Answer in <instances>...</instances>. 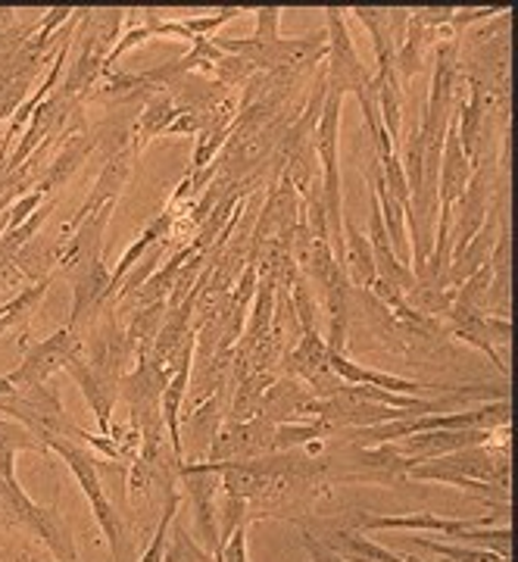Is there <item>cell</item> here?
Here are the masks:
<instances>
[{
    "mask_svg": "<svg viewBox=\"0 0 518 562\" xmlns=\"http://www.w3.org/2000/svg\"><path fill=\"white\" fill-rule=\"evenodd\" d=\"M409 482H438L462 487L475 494L481 503L499 509V501L509 503V447L497 443L465 447L438 460L416 462L406 475Z\"/></svg>",
    "mask_w": 518,
    "mask_h": 562,
    "instance_id": "cell-1",
    "label": "cell"
},
{
    "mask_svg": "<svg viewBox=\"0 0 518 562\" xmlns=\"http://www.w3.org/2000/svg\"><path fill=\"white\" fill-rule=\"evenodd\" d=\"M13 460H16L13 450H0V503H3L13 528H25L29 535H35L57 562H79V547H76V538L63 519V513L57 506L35 503L25 494V487L16 479Z\"/></svg>",
    "mask_w": 518,
    "mask_h": 562,
    "instance_id": "cell-2",
    "label": "cell"
},
{
    "mask_svg": "<svg viewBox=\"0 0 518 562\" xmlns=\"http://www.w3.org/2000/svg\"><path fill=\"white\" fill-rule=\"evenodd\" d=\"M340 106L344 98L328 91L322 103L319 125H316V157H319L322 201L328 216V238L331 254L344 269V191H340Z\"/></svg>",
    "mask_w": 518,
    "mask_h": 562,
    "instance_id": "cell-3",
    "label": "cell"
},
{
    "mask_svg": "<svg viewBox=\"0 0 518 562\" xmlns=\"http://www.w3.org/2000/svg\"><path fill=\"white\" fill-rule=\"evenodd\" d=\"M44 447H47V453H57V457L69 465V472L76 475L81 494H85L88 503H91V513H94L100 531H103V538H106V547H110L113 560L116 562L125 560V525H122V516L113 509V503H110L106 491H103V482H100L103 460L94 457V453L79 441L50 438Z\"/></svg>",
    "mask_w": 518,
    "mask_h": 562,
    "instance_id": "cell-4",
    "label": "cell"
},
{
    "mask_svg": "<svg viewBox=\"0 0 518 562\" xmlns=\"http://www.w3.org/2000/svg\"><path fill=\"white\" fill-rule=\"evenodd\" d=\"M0 416L25 425L41 443H47L50 438L81 443V431H85V428H79L76 422L66 416L60 391L54 387V382L35 384L29 391L0 397Z\"/></svg>",
    "mask_w": 518,
    "mask_h": 562,
    "instance_id": "cell-5",
    "label": "cell"
},
{
    "mask_svg": "<svg viewBox=\"0 0 518 562\" xmlns=\"http://www.w3.org/2000/svg\"><path fill=\"white\" fill-rule=\"evenodd\" d=\"M325 35H328V47H325V57L328 63L322 66L325 69V85L328 91L335 94H365L372 85H375V76L365 69V63L359 60L357 44L350 38V29H347V20H344V10L340 7H328L325 10Z\"/></svg>",
    "mask_w": 518,
    "mask_h": 562,
    "instance_id": "cell-6",
    "label": "cell"
},
{
    "mask_svg": "<svg viewBox=\"0 0 518 562\" xmlns=\"http://www.w3.org/2000/svg\"><path fill=\"white\" fill-rule=\"evenodd\" d=\"M81 350V338L76 328H69V325H63L60 331H54L47 341L32 344L22 350V362L13 369V372H7V375H0V397H7V394H20V391H29V387H35V384L50 382L60 369H66V362L72 353H79Z\"/></svg>",
    "mask_w": 518,
    "mask_h": 562,
    "instance_id": "cell-7",
    "label": "cell"
},
{
    "mask_svg": "<svg viewBox=\"0 0 518 562\" xmlns=\"http://www.w3.org/2000/svg\"><path fill=\"white\" fill-rule=\"evenodd\" d=\"M497 194V157L475 162L472 181L465 188V194L453 206V222H450V262L469 247V241L481 232V225L487 220V210Z\"/></svg>",
    "mask_w": 518,
    "mask_h": 562,
    "instance_id": "cell-8",
    "label": "cell"
},
{
    "mask_svg": "<svg viewBox=\"0 0 518 562\" xmlns=\"http://www.w3.org/2000/svg\"><path fill=\"white\" fill-rule=\"evenodd\" d=\"M179 484L184 487L188 501L194 506V528H198L200 547L206 553H219V509H216V497H219L222 479L219 472L210 462H184L179 469Z\"/></svg>",
    "mask_w": 518,
    "mask_h": 562,
    "instance_id": "cell-9",
    "label": "cell"
},
{
    "mask_svg": "<svg viewBox=\"0 0 518 562\" xmlns=\"http://www.w3.org/2000/svg\"><path fill=\"white\" fill-rule=\"evenodd\" d=\"M275 443V425L266 419L250 422H222L219 435L213 438L206 460L200 462H240V460H257L272 453Z\"/></svg>",
    "mask_w": 518,
    "mask_h": 562,
    "instance_id": "cell-10",
    "label": "cell"
},
{
    "mask_svg": "<svg viewBox=\"0 0 518 562\" xmlns=\"http://www.w3.org/2000/svg\"><path fill=\"white\" fill-rule=\"evenodd\" d=\"M284 366H288V379L306 382L316 397H328L344 384L328 366V344L319 331H303L300 341L284 353Z\"/></svg>",
    "mask_w": 518,
    "mask_h": 562,
    "instance_id": "cell-11",
    "label": "cell"
},
{
    "mask_svg": "<svg viewBox=\"0 0 518 562\" xmlns=\"http://www.w3.org/2000/svg\"><path fill=\"white\" fill-rule=\"evenodd\" d=\"M135 160H138V157L132 154V147H122L120 154H113L110 160L103 162V169H100V176L98 181H94V188H91V194L85 198V203L79 206V213L63 225L60 235H57V241H54L57 257H60V247L69 241V235H72V228L79 225V220H85L88 213H94V210L106 206V203H120L122 191H125V184H128V179H132V166H135Z\"/></svg>",
    "mask_w": 518,
    "mask_h": 562,
    "instance_id": "cell-12",
    "label": "cell"
},
{
    "mask_svg": "<svg viewBox=\"0 0 518 562\" xmlns=\"http://www.w3.org/2000/svg\"><path fill=\"white\" fill-rule=\"evenodd\" d=\"M350 457H353L357 472H347L344 475L347 482H375L387 484V487L409 482L406 475L413 469V460H406L399 453L397 443H375V447H353L350 443Z\"/></svg>",
    "mask_w": 518,
    "mask_h": 562,
    "instance_id": "cell-13",
    "label": "cell"
},
{
    "mask_svg": "<svg viewBox=\"0 0 518 562\" xmlns=\"http://www.w3.org/2000/svg\"><path fill=\"white\" fill-rule=\"evenodd\" d=\"M359 531H438L453 538L450 543L462 541L465 531L472 528H491V519H440L435 513H406V516H357Z\"/></svg>",
    "mask_w": 518,
    "mask_h": 562,
    "instance_id": "cell-14",
    "label": "cell"
},
{
    "mask_svg": "<svg viewBox=\"0 0 518 562\" xmlns=\"http://www.w3.org/2000/svg\"><path fill=\"white\" fill-rule=\"evenodd\" d=\"M63 372H69L72 375V382L81 387V397L88 401L91 406V413H94V419H98L100 428V438H110V428H113V406L120 401V384L122 382H110V379H103L98 375L88 360H85V347H81L79 353H72L69 362H66V369Z\"/></svg>",
    "mask_w": 518,
    "mask_h": 562,
    "instance_id": "cell-15",
    "label": "cell"
},
{
    "mask_svg": "<svg viewBox=\"0 0 518 562\" xmlns=\"http://www.w3.org/2000/svg\"><path fill=\"white\" fill-rule=\"evenodd\" d=\"M116 203H106L94 213H88L85 220H79V225L72 228L69 241L60 247V257H57V272L63 276H72L76 269H81L85 262H91L94 257L103 254V232L110 225V216H113Z\"/></svg>",
    "mask_w": 518,
    "mask_h": 562,
    "instance_id": "cell-16",
    "label": "cell"
},
{
    "mask_svg": "<svg viewBox=\"0 0 518 562\" xmlns=\"http://www.w3.org/2000/svg\"><path fill=\"white\" fill-rule=\"evenodd\" d=\"M106 288H110V269L103 262V254L85 262L72 272V313H69V328H85L88 322L100 316L106 306Z\"/></svg>",
    "mask_w": 518,
    "mask_h": 562,
    "instance_id": "cell-17",
    "label": "cell"
},
{
    "mask_svg": "<svg viewBox=\"0 0 518 562\" xmlns=\"http://www.w3.org/2000/svg\"><path fill=\"white\" fill-rule=\"evenodd\" d=\"M497 441V431H484V428H457V431H425V435H413V438H403L394 441L399 447V453L406 460L425 462L447 457V453H457L465 447H481V443Z\"/></svg>",
    "mask_w": 518,
    "mask_h": 562,
    "instance_id": "cell-18",
    "label": "cell"
},
{
    "mask_svg": "<svg viewBox=\"0 0 518 562\" xmlns=\"http://www.w3.org/2000/svg\"><path fill=\"white\" fill-rule=\"evenodd\" d=\"M328 366L344 384H365V387L391 391V394H399V397H428V391L438 387L431 382H409V379H399V375H391V372L369 369L362 362L350 360L347 353H331V350H328Z\"/></svg>",
    "mask_w": 518,
    "mask_h": 562,
    "instance_id": "cell-19",
    "label": "cell"
},
{
    "mask_svg": "<svg viewBox=\"0 0 518 562\" xmlns=\"http://www.w3.org/2000/svg\"><path fill=\"white\" fill-rule=\"evenodd\" d=\"M222 422H225V391L206 397L194 409H181V450L188 453V447H194V453H198V460L191 462L206 460V450H210L213 438L219 435Z\"/></svg>",
    "mask_w": 518,
    "mask_h": 562,
    "instance_id": "cell-20",
    "label": "cell"
},
{
    "mask_svg": "<svg viewBox=\"0 0 518 562\" xmlns=\"http://www.w3.org/2000/svg\"><path fill=\"white\" fill-rule=\"evenodd\" d=\"M50 284H54V276L38 281V284L22 288L16 297H10L7 303H0V341H7L10 335H22L20 338L22 350L29 347V325H32V316L38 313L41 301L47 297Z\"/></svg>",
    "mask_w": 518,
    "mask_h": 562,
    "instance_id": "cell-21",
    "label": "cell"
},
{
    "mask_svg": "<svg viewBox=\"0 0 518 562\" xmlns=\"http://www.w3.org/2000/svg\"><path fill=\"white\" fill-rule=\"evenodd\" d=\"M176 120H179V103L172 101L169 91L150 98V101L140 106V113L135 116V122H132V128H128V147H132V154L138 157L150 140L166 135L169 125Z\"/></svg>",
    "mask_w": 518,
    "mask_h": 562,
    "instance_id": "cell-22",
    "label": "cell"
},
{
    "mask_svg": "<svg viewBox=\"0 0 518 562\" xmlns=\"http://www.w3.org/2000/svg\"><path fill=\"white\" fill-rule=\"evenodd\" d=\"M319 541L347 562H421L416 557H399L394 550L362 538L357 528H331V531L322 535Z\"/></svg>",
    "mask_w": 518,
    "mask_h": 562,
    "instance_id": "cell-23",
    "label": "cell"
},
{
    "mask_svg": "<svg viewBox=\"0 0 518 562\" xmlns=\"http://www.w3.org/2000/svg\"><path fill=\"white\" fill-rule=\"evenodd\" d=\"M443 331H447V335H453L457 341L475 347L478 353H484V357L494 362L499 372L509 379V366L499 360L497 344L491 341V331H487V322H484V316H478V313H465V310H453V306H450V310H447V316H443Z\"/></svg>",
    "mask_w": 518,
    "mask_h": 562,
    "instance_id": "cell-24",
    "label": "cell"
},
{
    "mask_svg": "<svg viewBox=\"0 0 518 562\" xmlns=\"http://www.w3.org/2000/svg\"><path fill=\"white\" fill-rule=\"evenodd\" d=\"M344 276L357 288V291H369L375 281V254L369 238L359 232L353 222L344 216Z\"/></svg>",
    "mask_w": 518,
    "mask_h": 562,
    "instance_id": "cell-25",
    "label": "cell"
},
{
    "mask_svg": "<svg viewBox=\"0 0 518 562\" xmlns=\"http://www.w3.org/2000/svg\"><path fill=\"white\" fill-rule=\"evenodd\" d=\"M362 25L365 32L372 35V47H375V60H379V69L375 72H391L394 69V54H397V44H394V35H391V20H387V10H375V7H353L350 10Z\"/></svg>",
    "mask_w": 518,
    "mask_h": 562,
    "instance_id": "cell-26",
    "label": "cell"
},
{
    "mask_svg": "<svg viewBox=\"0 0 518 562\" xmlns=\"http://www.w3.org/2000/svg\"><path fill=\"white\" fill-rule=\"evenodd\" d=\"M375 76V88H379V113L381 125L387 132L391 144H399V125H403V88H399L397 72H372Z\"/></svg>",
    "mask_w": 518,
    "mask_h": 562,
    "instance_id": "cell-27",
    "label": "cell"
},
{
    "mask_svg": "<svg viewBox=\"0 0 518 562\" xmlns=\"http://www.w3.org/2000/svg\"><path fill=\"white\" fill-rule=\"evenodd\" d=\"M409 541L435 553L443 562H509L506 557L499 553H491V550H481V547H465V543H443V541H431V538H409Z\"/></svg>",
    "mask_w": 518,
    "mask_h": 562,
    "instance_id": "cell-28",
    "label": "cell"
},
{
    "mask_svg": "<svg viewBox=\"0 0 518 562\" xmlns=\"http://www.w3.org/2000/svg\"><path fill=\"white\" fill-rule=\"evenodd\" d=\"M162 562H213V553H206V550L188 535V528H184L179 516H176L172 525H169V541H166Z\"/></svg>",
    "mask_w": 518,
    "mask_h": 562,
    "instance_id": "cell-29",
    "label": "cell"
},
{
    "mask_svg": "<svg viewBox=\"0 0 518 562\" xmlns=\"http://www.w3.org/2000/svg\"><path fill=\"white\" fill-rule=\"evenodd\" d=\"M179 506H181L179 491L166 494V501H162L160 522H157V531H154V538H150V547L144 550L140 562H162V553H166V541H169V525H172V519L179 516Z\"/></svg>",
    "mask_w": 518,
    "mask_h": 562,
    "instance_id": "cell-30",
    "label": "cell"
},
{
    "mask_svg": "<svg viewBox=\"0 0 518 562\" xmlns=\"http://www.w3.org/2000/svg\"><path fill=\"white\" fill-rule=\"evenodd\" d=\"M44 201H47V198H44V194H38V191H29L25 198H20V201L7 210V232L20 228L22 222L29 220V216H32V213H35V210H38ZM7 232H3V235H7Z\"/></svg>",
    "mask_w": 518,
    "mask_h": 562,
    "instance_id": "cell-31",
    "label": "cell"
},
{
    "mask_svg": "<svg viewBox=\"0 0 518 562\" xmlns=\"http://www.w3.org/2000/svg\"><path fill=\"white\" fill-rule=\"evenodd\" d=\"M279 22L281 10L279 7H259L257 10V38H279Z\"/></svg>",
    "mask_w": 518,
    "mask_h": 562,
    "instance_id": "cell-32",
    "label": "cell"
},
{
    "mask_svg": "<svg viewBox=\"0 0 518 562\" xmlns=\"http://www.w3.org/2000/svg\"><path fill=\"white\" fill-rule=\"evenodd\" d=\"M300 543H303V550L309 553V562H347V560H340L335 550H328V547H325L316 535H309V531H303V535H300Z\"/></svg>",
    "mask_w": 518,
    "mask_h": 562,
    "instance_id": "cell-33",
    "label": "cell"
},
{
    "mask_svg": "<svg viewBox=\"0 0 518 562\" xmlns=\"http://www.w3.org/2000/svg\"><path fill=\"white\" fill-rule=\"evenodd\" d=\"M29 288V281L22 276V269L16 266V257H7V254H0V291H7V288Z\"/></svg>",
    "mask_w": 518,
    "mask_h": 562,
    "instance_id": "cell-34",
    "label": "cell"
},
{
    "mask_svg": "<svg viewBox=\"0 0 518 562\" xmlns=\"http://www.w3.org/2000/svg\"><path fill=\"white\" fill-rule=\"evenodd\" d=\"M484 322H487L491 341L509 344V338H513V322H509V316H484Z\"/></svg>",
    "mask_w": 518,
    "mask_h": 562,
    "instance_id": "cell-35",
    "label": "cell"
},
{
    "mask_svg": "<svg viewBox=\"0 0 518 562\" xmlns=\"http://www.w3.org/2000/svg\"><path fill=\"white\" fill-rule=\"evenodd\" d=\"M20 20H16V10L13 7H0V35L3 32H10V29H16Z\"/></svg>",
    "mask_w": 518,
    "mask_h": 562,
    "instance_id": "cell-36",
    "label": "cell"
},
{
    "mask_svg": "<svg viewBox=\"0 0 518 562\" xmlns=\"http://www.w3.org/2000/svg\"><path fill=\"white\" fill-rule=\"evenodd\" d=\"M16 562H57V560H44V557H35V553H20Z\"/></svg>",
    "mask_w": 518,
    "mask_h": 562,
    "instance_id": "cell-37",
    "label": "cell"
},
{
    "mask_svg": "<svg viewBox=\"0 0 518 562\" xmlns=\"http://www.w3.org/2000/svg\"><path fill=\"white\" fill-rule=\"evenodd\" d=\"M0 528H13L10 516H7V509H3V503H0Z\"/></svg>",
    "mask_w": 518,
    "mask_h": 562,
    "instance_id": "cell-38",
    "label": "cell"
}]
</instances>
